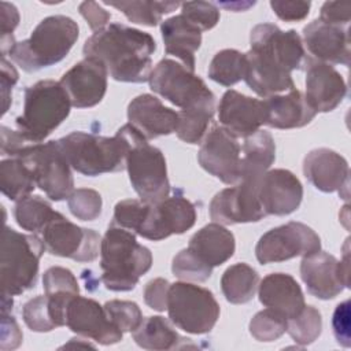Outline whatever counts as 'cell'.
<instances>
[{
  "label": "cell",
  "instance_id": "6da1fadb",
  "mask_svg": "<svg viewBox=\"0 0 351 351\" xmlns=\"http://www.w3.org/2000/svg\"><path fill=\"white\" fill-rule=\"evenodd\" d=\"M245 53V84L266 99L295 88L292 71L306 66L307 55L296 30H281L273 23H259L250 34Z\"/></svg>",
  "mask_w": 351,
  "mask_h": 351
},
{
  "label": "cell",
  "instance_id": "7a4b0ae2",
  "mask_svg": "<svg viewBox=\"0 0 351 351\" xmlns=\"http://www.w3.org/2000/svg\"><path fill=\"white\" fill-rule=\"evenodd\" d=\"M155 49L156 43L149 33L110 23L85 41L82 52L85 58L101 62L115 81L141 84L149 78Z\"/></svg>",
  "mask_w": 351,
  "mask_h": 351
},
{
  "label": "cell",
  "instance_id": "3957f363",
  "mask_svg": "<svg viewBox=\"0 0 351 351\" xmlns=\"http://www.w3.org/2000/svg\"><path fill=\"white\" fill-rule=\"evenodd\" d=\"M152 266L151 251L138 244L136 234L110 225L100 244L101 281L110 291H132Z\"/></svg>",
  "mask_w": 351,
  "mask_h": 351
},
{
  "label": "cell",
  "instance_id": "277c9868",
  "mask_svg": "<svg viewBox=\"0 0 351 351\" xmlns=\"http://www.w3.org/2000/svg\"><path fill=\"white\" fill-rule=\"evenodd\" d=\"M80 27L66 15L44 18L32 32L30 37L15 43L10 58L25 71L34 73L63 60L75 44Z\"/></svg>",
  "mask_w": 351,
  "mask_h": 351
},
{
  "label": "cell",
  "instance_id": "5b68a950",
  "mask_svg": "<svg viewBox=\"0 0 351 351\" xmlns=\"http://www.w3.org/2000/svg\"><path fill=\"white\" fill-rule=\"evenodd\" d=\"M58 141L71 169L84 176L96 177L126 167L129 138L122 128L112 137L73 132Z\"/></svg>",
  "mask_w": 351,
  "mask_h": 351
},
{
  "label": "cell",
  "instance_id": "8992f818",
  "mask_svg": "<svg viewBox=\"0 0 351 351\" xmlns=\"http://www.w3.org/2000/svg\"><path fill=\"white\" fill-rule=\"evenodd\" d=\"M71 101L60 82L41 80L25 90L23 111L15 119L18 132L32 144L47 138L70 114Z\"/></svg>",
  "mask_w": 351,
  "mask_h": 351
},
{
  "label": "cell",
  "instance_id": "52a82bcc",
  "mask_svg": "<svg viewBox=\"0 0 351 351\" xmlns=\"http://www.w3.org/2000/svg\"><path fill=\"white\" fill-rule=\"evenodd\" d=\"M44 251L43 239L37 234H23L4 226L0 252L1 296L12 298L34 288Z\"/></svg>",
  "mask_w": 351,
  "mask_h": 351
},
{
  "label": "cell",
  "instance_id": "ba28073f",
  "mask_svg": "<svg viewBox=\"0 0 351 351\" xmlns=\"http://www.w3.org/2000/svg\"><path fill=\"white\" fill-rule=\"evenodd\" d=\"M129 138V152L126 155V169L133 189L140 200L148 204L166 199L170 193L166 159L162 151L148 143V140L130 123L122 126Z\"/></svg>",
  "mask_w": 351,
  "mask_h": 351
},
{
  "label": "cell",
  "instance_id": "9c48e42d",
  "mask_svg": "<svg viewBox=\"0 0 351 351\" xmlns=\"http://www.w3.org/2000/svg\"><path fill=\"white\" fill-rule=\"evenodd\" d=\"M14 156L26 162L34 176L36 185L51 200L60 202L69 199L74 192L71 166L58 140L26 144Z\"/></svg>",
  "mask_w": 351,
  "mask_h": 351
},
{
  "label": "cell",
  "instance_id": "30bf717a",
  "mask_svg": "<svg viewBox=\"0 0 351 351\" xmlns=\"http://www.w3.org/2000/svg\"><path fill=\"white\" fill-rule=\"evenodd\" d=\"M167 313L171 324L192 335L208 333L219 318V304L207 288L177 281L170 284Z\"/></svg>",
  "mask_w": 351,
  "mask_h": 351
},
{
  "label": "cell",
  "instance_id": "8fae6325",
  "mask_svg": "<svg viewBox=\"0 0 351 351\" xmlns=\"http://www.w3.org/2000/svg\"><path fill=\"white\" fill-rule=\"evenodd\" d=\"M148 82L155 93L181 110L215 100L199 75L173 59H162L151 71Z\"/></svg>",
  "mask_w": 351,
  "mask_h": 351
},
{
  "label": "cell",
  "instance_id": "7c38bea8",
  "mask_svg": "<svg viewBox=\"0 0 351 351\" xmlns=\"http://www.w3.org/2000/svg\"><path fill=\"white\" fill-rule=\"evenodd\" d=\"M321 250L319 236L307 225L291 221L266 232L255 247L259 263H276Z\"/></svg>",
  "mask_w": 351,
  "mask_h": 351
},
{
  "label": "cell",
  "instance_id": "4fadbf2b",
  "mask_svg": "<svg viewBox=\"0 0 351 351\" xmlns=\"http://www.w3.org/2000/svg\"><path fill=\"white\" fill-rule=\"evenodd\" d=\"M41 233L45 251L55 256L92 262L100 252V234L73 223L60 213H56Z\"/></svg>",
  "mask_w": 351,
  "mask_h": 351
},
{
  "label": "cell",
  "instance_id": "5bb4252c",
  "mask_svg": "<svg viewBox=\"0 0 351 351\" xmlns=\"http://www.w3.org/2000/svg\"><path fill=\"white\" fill-rule=\"evenodd\" d=\"M196 222V208L184 196L166 197L158 203L148 204L136 234L159 241L171 234H182Z\"/></svg>",
  "mask_w": 351,
  "mask_h": 351
},
{
  "label": "cell",
  "instance_id": "9a60e30c",
  "mask_svg": "<svg viewBox=\"0 0 351 351\" xmlns=\"http://www.w3.org/2000/svg\"><path fill=\"white\" fill-rule=\"evenodd\" d=\"M300 277L313 296L322 300L336 298L344 288L350 287L348 252H344V259L340 262L321 250L303 256Z\"/></svg>",
  "mask_w": 351,
  "mask_h": 351
},
{
  "label": "cell",
  "instance_id": "2e32d148",
  "mask_svg": "<svg viewBox=\"0 0 351 351\" xmlns=\"http://www.w3.org/2000/svg\"><path fill=\"white\" fill-rule=\"evenodd\" d=\"M199 165L211 176L228 185L240 181L241 147L230 132L214 125L206 134L199 154Z\"/></svg>",
  "mask_w": 351,
  "mask_h": 351
},
{
  "label": "cell",
  "instance_id": "e0dca14e",
  "mask_svg": "<svg viewBox=\"0 0 351 351\" xmlns=\"http://www.w3.org/2000/svg\"><path fill=\"white\" fill-rule=\"evenodd\" d=\"M259 180H244L218 192L210 203V217L221 225L258 222L266 214L258 199Z\"/></svg>",
  "mask_w": 351,
  "mask_h": 351
},
{
  "label": "cell",
  "instance_id": "ac0fdd59",
  "mask_svg": "<svg viewBox=\"0 0 351 351\" xmlns=\"http://www.w3.org/2000/svg\"><path fill=\"white\" fill-rule=\"evenodd\" d=\"M66 326L99 344L110 346L122 340L121 332L108 318L104 306L90 298L73 296L66 306Z\"/></svg>",
  "mask_w": 351,
  "mask_h": 351
},
{
  "label": "cell",
  "instance_id": "d6986e66",
  "mask_svg": "<svg viewBox=\"0 0 351 351\" xmlns=\"http://www.w3.org/2000/svg\"><path fill=\"white\" fill-rule=\"evenodd\" d=\"M107 69L93 58H85L67 70L60 84L75 108H89L99 104L107 90Z\"/></svg>",
  "mask_w": 351,
  "mask_h": 351
},
{
  "label": "cell",
  "instance_id": "ffe728a7",
  "mask_svg": "<svg viewBox=\"0 0 351 351\" xmlns=\"http://www.w3.org/2000/svg\"><path fill=\"white\" fill-rule=\"evenodd\" d=\"M258 199L266 215H288L299 208L303 186L289 170H267L259 178Z\"/></svg>",
  "mask_w": 351,
  "mask_h": 351
},
{
  "label": "cell",
  "instance_id": "44dd1931",
  "mask_svg": "<svg viewBox=\"0 0 351 351\" xmlns=\"http://www.w3.org/2000/svg\"><path fill=\"white\" fill-rule=\"evenodd\" d=\"M221 126L234 137H250L266 122L263 100L245 96L237 90H226L218 106Z\"/></svg>",
  "mask_w": 351,
  "mask_h": 351
},
{
  "label": "cell",
  "instance_id": "7402d4cb",
  "mask_svg": "<svg viewBox=\"0 0 351 351\" xmlns=\"http://www.w3.org/2000/svg\"><path fill=\"white\" fill-rule=\"evenodd\" d=\"M346 95V81L332 64L307 58L304 97L315 112L333 111Z\"/></svg>",
  "mask_w": 351,
  "mask_h": 351
},
{
  "label": "cell",
  "instance_id": "603a6c76",
  "mask_svg": "<svg viewBox=\"0 0 351 351\" xmlns=\"http://www.w3.org/2000/svg\"><path fill=\"white\" fill-rule=\"evenodd\" d=\"M303 41L315 60L328 64H350L348 26L313 21L303 29Z\"/></svg>",
  "mask_w": 351,
  "mask_h": 351
},
{
  "label": "cell",
  "instance_id": "cb8c5ba5",
  "mask_svg": "<svg viewBox=\"0 0 351 351\" xmlns=\"http://www.w3.org/2000/svg\"><path fill=\"white\" fill-rule=\"evenodd\" d=\"M304 177L318 191L332 193L341 189L348 195L350 169L347 160L333 149L315 148L303 160Z\"/></svg>",
  "mask_w": 351,
  "mask_h": 351
},
{
  "label": "cell",
  "instance_id": "d4e9b609",
  "mask_svg": "<svg viewBox=\"0 0 351 351\" xmlns=\"http://www.w3.org/2000/svg\"><path fill=\"white\" fill-rule=\"evenodd\" d=\"M128 119L147 140L169 136L177 129L178 112L149 93L136 96L128 106Z\"/></svg>",
  "mask_w": 351,
  "mask_h": 351
},
{
  "label": "cell",
  "instance_id": "484cf974",
  "mask_svg": "<svg viewBox=\"0 0 351 351\" xmlns=\"http://www.w3.org/2000/svg\"><path fill=\"white\" fill-rule=\"evenodd\" d=\"M258 296L265 307L281 313L287 319L296 317L306 306L300 285L285 273L267 274L258 285Z\"/></svg>",
  "mask_w": 351,
  "mask_h": 351
},
{
  "label": "cell",
  "instance_id": "4316f807",
  "mask_svg": "<svg viewBox=\"0 0 351 351\" xmlns=\"http://www.w3.org/2000/svg\"><path fill=\"white\" fill-rule=\"evenodd\" d=\"M263 103L266 108L265 125L276 129L303 128L317 114L307 103L304 95L296 88L282 95L269 96Z\"/></svg>",
  "mask_w": 351,
  "mask_h": 351
},
{
  "label": "cell",
  "instance_id": "83f0119b",
  "mask_svg": "<svg viewBox=\"0 0 351 351\" xmlns=\"http://www.w3.org/2000/svg\"><path fill=\"white\" fill-rule=\"evenodd\" d=\"M160 33L166 53L178 58L185 67L195 71V53L202 44V30L178 14L162 21Z\"/></svg>",
  "mask_w": 351,
  "mask_h": 351
},
{
  "label": "cell",
  "instance_id": "f1b7e54d",
  "mask_svg": "<svg viewBox=\"0 0 351 351\" xmlns=\"http://www.w3.org/2000/svg\"><path fill=\"white\" fill-rule=\"evenodd\" d=\"M188 248L211 267L221 266L230 259L236 250L234 236L223 225L213 222L199 229L191 239Z\"/></svg>",
  "mask_w": 351,
  "mask_h": 351
},
{
  "label": "cell",
  "instance_id": "f546056e",
  "mask_svg": "<svg viewBox=\"0 0 351 351\" xmlns=\"http://www.w3.org/2000/svg\"><path fill=\"white\" fill-rule=\"evenodd\" d=\"M276 159V144L271 134L258 130L247 137L241 147L240 181L259 180ZM239 181V182H240Z\"/></svg>",
  "mask_w": 351,
  "mask_h": 351
},
{
  "label": "cell",
  "instance_id": "4dcf8cb0",
  "mask_svg": "<svg viewBox=\"0 0 351 351\" xmlns=\"http://www.w3.org/2000/svg\"><path fill=\"white\" fill-rule=\"evenodd\" d=\"M136 344L145 350L163 351L184 347H195L191 339L182 337L173 328L171 321L160 315H152L140 324V326L132 332Z\"/></svg>",
  "mask_w": 351,
  "mask_h": 351
},
{
  "label": "cell",
  "instance_id": "1f68e13d",
  "mask_svg": "<svg viewBox=\"0 0 351 351\" xmlns=\"http://www.w3.org/2000/svg\"><path fill=\"white\" fill-rule=\"evenodd\" d=\"M259 274L247 263L229 266L221 277V289L225 299L233 304L250 302L258 289Z\"/></svg>",
  "mask_w": 351,
  "mask_h": 351
},
{
  "label": "cell",
  "instance_id": "d6a6232c",
  "mask_svg": "<svg viewBox=\"0 0 351 351\" xmlns=\"http://www.w3.org/2000/svg\"><path fill=\"white\" fill-rule=\"evenodd\" d=\"M0 186L10 200H21L29 196L36 185L30 167L21 158L12 156L0 163Z\"/></svg>",
  "mask_w": 351,
  "mask_h": 351
},
{
  "label": "cell",
  "instance_id": "836d02e7",
  "mask_svg": "<svg viewBox=\"0 0 351 351\" xmlns=\"http://www.w3.org/2000/svg\"><path fill=\"white\" fill-rule=\"evenodd\" d=\"M104 4L114 7L123 12V15L133 23L144 26H156L162 22L165 14H170L181 7L180 1H154V0H132V1H104Z\"/></svg>",
  "mask_w": 351,
  "mask_h": 351
},
{
  "label": "cell",
  "instance_id": "e575fe53",
  "mask_svg": "<svg viewBox=\"0 0 351 351\" xmlns=\"http://www.w3.org/2000/svg\"><path fill=\"white\" fill-rule=\"evenodd\" d=\"M215 112V100L200 103L178 111L177 137L188 144H197L207 132Z\"/></svg>",
  "mask_w": 351,
  "mask_h": 351
},
{
  "label": "cell",
  "instance_id": "d590c367",
  "mask_svg": "<svg viewBox=\"0 0 351 351\" xmlns=\"http://www.w3.org/2000/svg\"><path fill=\"white\" fill-rule=\"evenodd\" d=\"M49 202L41 196L29 195L16 202L14 207V217L16 223L32 233L41 232L47 223L56 215Z\"/></svg>",
  "mask_w": 351,
  "mask_h": 351
},
{
  "label": "cell",
  "instance_id": "8d00e7d4",
  "mask_svg": "<svg viewBox=\"0 0 351 351\" xmlns=\"http://www.w3.org/2000/svg\"><path fill=\"white\" fill-rule=\"evenodd\" d=\"M245 53L237 49H222L214 55L208 66V77L219 85L232 86L244 80Z\"/></svg>",
  "mask_w": 351,
  "mask_h": 351
},
{
  "label": "cell",
  "instance_id": "74e56055",
  "mask_svg": "<svg viewBox=\"0 0 351 351\" xmlns=\"http://www.w3.org/2000/svg\"><path fill=\"white\" fill-rule=\"evenodd\" d=\"M321 330L322 317L314 306H304L296 317L287 321V332L300 346L314 343L321 335Z\"/></svg>",
  "mask_w": 351,
  "mask_h": 351
},
{
  "label": "cell",
  "instance_id": "f35d334b",
  "mask_svg": "<svg viewBox=\"0 0 351 351\" xmlns=\"http://www.w3.org/2000/svg\"><path fill=\"white\" fill-rule=\"evenodd\" d=\"M287 317L273 308L258 311L250 321V333L258 341H274L287 332Z\"/></svg>",
  "mask_w": 351,
  "mask_h": 351
},
{
  "label": "cell",
  "instance_id": "ab89813d",
  "mask_svg": "<svg viewBox=\"0 0 351 351\" xmlns=\"http://www.w3.org/2000/svg\"><path fill=\"white\" fill-rule=\"evenodd\" d=\"M213 269L210 265L203 262L193 251L189 248L181 250L171 263L173 274L184 281H196L204 282L211 277Z\"/></svg>",
  "mask_w": 351,
  "mask_h": 351
},
{
  "label": "cell",
  "instance_id": "60d3db41",
  "mask_svg": "<svg viewBox=\"0 0 351 351\" xmlns=\"http://www.w3.org/2000/svg\"><path fill=\"white\" fill-rule=\"evenodd\" d=\"M22 318L26 326L33 332H51L58 328L52 318L49 298L47 295L27 300L22 307Z\"/></svg>",
  "mask_w": 351,
  "mask_h": 351
},
{
  "label": "cell",
  "instance_id": "b9f144b4",
  "mask_svg": "<svg viewBox=\"0 0 351 351\" xmlns=\"http://www.w3.org/2000/svg\"><path fill=\"white\" fill-rule=\"evenodd\" d=\"M110 321L121 332H133L143 322V314L137 303L130 300H110L104 303Z\"/></svg>",
  "mask_w": 351,
  "mask_h": 351
},
{
  "label": "cell",
  "instance_id": "7bdbcfd3",
  "mask_svg": "<svg viewBox=\"0 0 351 351\" xmlns=\"http://www.w3.org/2000/svg\"><path fill=\"white\" fill-rule=\"evenodd\" d=\"M69 210L81 221H95L101 214L103 200L97 191L90 188H78L67 199Z\"/></svg>",
  "mask_w": 351,
  "mask_h": 351
},
{
  "label": "cell",
  "instance_id": "ee69618b",
  "mask_svg": "<svg viewBox=\"0 0 351 351\" xmlns=\"http://www.w3.org/2000/svg\"><path fill=\"white\" fill-rule=\"evenodd\" d=\"M43 288L47 295L74 296L80 293V287L74 274L62 266H52L45 270Z\"/></svg>",
  "mask_w": 351,
  "mask_h": 351
},
{
  "label": "cell",
  "instance_id": "f6af8a7d",
  "mask_svg": "<svg viewBox=\"0 0 351 351\" xmlns=\"http://www.w3.org/2000/svg\"><path fill=\"white\" fill-rule=\"evenodd\" d=\"M145 207H147V203L137 199L121 200L115 204L112 221L110 225L123 228L136 234L143 221Z\"/></svg>",
  "mask_w": 351,
  "mask_h": 351
},
{
  "label": "cell",
  "instance_id": "bcb514c9",
  "mask_svg": "<svg viewBox=\"0 0 351 351\" xmlns=\"http://www.w3.org/2000/svg\"><path fill=\"white\" fill-rule=\"evenodd\" d=\"M181 14L202 32L213 29L219 21L218 7L208 1L181 3Z\"/></svg>",
  "mask_w": 351,
  "mask_h": 351
},
{
  "label": "cell",
  "instance_id": "7dc6e473",
  "mask_svg": "<svg viewBox=\"0 0 351 351\" xmlns=\"http://www.w3.org/2000/svg\"><path fill=\"white\" fill-rule=\"evenodd\" d=\"M1 7V56H5L15 45L14 30L19 23V12L14 4L7 1L0 3Z\"/></svg>",
  "mask_w": 351,
  "mask_h": 351
},
{
  "label": "cell",
  "instance_id": "c3c4849f",
  "mask_svg": "<svg viewBox=\"0 0 351 351\" xmlns=\"http://www.w3.org/2000/svg\"><path fill=\"white\" fill-rule=\"evenodd\" d=\"M170 284L166 278H154L144 288L145 304L156 311L167 310V295Z\"/></svg>",
  "mask_w": 351,
  "mask_h": 351
},
{
  "label": "cell",
  "instance_id": "681fc988",
  "mask_svg": "<svg viewBox=\"0 0 351 351\" xmlns=\"http://www.w3.org/2000/svg\"><path fill=\"white\" fill-rule=\"evenodd\" d=\"M332 328L336 341L343 347H350L351 344V332H350V300H344L337 304L333 317Z\"/></svg>",
  "mask_w": 351,
  "mask_h": 351
},
{
  "label": "cell",
  "instance_id": "f907efd6",
  "mask_svg": "<svg viewBox=\"0 0 351 351\" xmlns=\"http://www.w3.org/2000/svg\"><path fill=\"white\" fill-rule=\"evenodd\" d=\"M270 7L273 12L285 22H298L304 19L308 12L311 3L310 1H270Z\"/></svg>",
  "mask_w": 351,
  "mask_h": 351
},
{
  "label": "cell",
  "instance_id": "816d5d0a",
  "mask_svg": "<svg viewBox=\"0 0 351 351\" xmlns=\"http://www.w3.org/2000/svg\"><path fill=\"white\" fill-rule=\"evenodd\" d=\"M350 3H340V1H326L321 7L319 21L330 25L339 26H348L350 22Z\"/></svg>",
  "mask_w": 351,
  "mask_h": 351
},
{
  "label": "cell",
  "instance_id": "f5cc1de1",
  "mask_svg": "<svg viewBox=\"0 0 351 351\" xmlns=\"http://www.w3.org/2000/svg\"><path fill=\"white\" fill-rule=\"evenodd\" d=\"M80 14L85 18L89 27L93 32H99L108 25L111 14L106 11L99 3L96 1H82L78 7Z\"/></svg>",
  "mask_w": 351,
  "mask_h": 351
},
{
  "label": "cell",
  "instance_id": "db71d44e",
  "mask_svg": "<svg viewBox=\"0 0 351 351\" xmlns=\"http://www.w3.org/2000/svg\"><path fill=\"white\" fill-rule=\"evenodd\" d=\"M23 335L19 329L18 322L11 315V313L1 311V350H14L18 348L22 343Z\"/></svg>",
  "mask_w": 351,
  "mask_h": 351
},
{
  "label": "cell",
  "instance_id": "11a10c76",
  "mask_svg": "<svg viewBox=\"0 0 351 351\" xmlns=\"http://www.w3.org/2000/svg\"><path fill=\"white\" fill-rule=\"evenodd\" d=\"M18 71L15 67L5 59V56H1V77H0V84H1V97H3V114L7 112L12 99H11V92L12 86L18 81Z\"/></svg>",
  "mask_w": 351,
  "mask_h": 351
},
{
  "label": "cell",
  "instance_id": "9f6ffc18",
  "mask_svg": "<svg viewBox=\"0 0 351 351\" xmlns=\"http://www.w3.org/2000/svg\"><path fill=\"white\" fill-rule=\"evenodd\" d=\"M1 154L14 156L21 148H23L29 143L19 132L11 130L5 126H1Z\"/></svg>",
  "mask_w": 351,
  "mask_h": 351
},
{
  "label": "cell",
  "instance_id": "6f0895ef",
  "mask_svg": "<svg viewBox=\"0 0 351 351\" xmlns=\"http://www.w3.org/2000/svg\"><path fill=\"white\" fill-rule=\"evenodd\" d=\"M219 5H222V7H225V8H228V10H232V11H244V10H247L248 7H251V5H254L255 3L252 1V3H240V1H237V3H218Z\"/></svg>",
  "mask_w": 351,
  "mask_h": 351
}]
</instances>
